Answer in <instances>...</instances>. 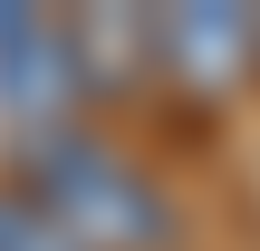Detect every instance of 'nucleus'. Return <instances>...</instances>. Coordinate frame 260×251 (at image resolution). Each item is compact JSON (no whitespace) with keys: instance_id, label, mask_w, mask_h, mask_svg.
<instances>
[{"instance_id":"nucleus-1","label":"nucleus","mask_w":260,"mask_h":251,"mask_svg":"<svg viewBox=\"0 0 260 251\" xmlns=\"http://www.w3.org/2000/svg\"><path fill=\"white\" fill-rule=\"evenodd\" d=\"M10 184H19L77 251H174V203H164V184H154L125 145L87 135V126H39V135H19V174H10Z\"/></svg>"},{"instance_id":"nucleus-2","label":"nucleus","mask_w":260,"mask_h":251,"mask_svg":"<svg viewBox=\"0 0 260 251\" xmlns=\"http://www.w3.org/2000/svg\"><path fill=\"white\" fill-rule=\"evenodd\" d=\"M145 48H154V77H174L183 97H241V77L260 68V10L241 0L145 10Z\"/></svg>"},{"instance_id":"nucleus-3","label":"nucleus","mask_w":260,"mask_h":251,"mask_svg":"<svg viewBox=\"0 0 260 251\" xmlns=\"http://www.w3.org/2000/svg\"><path fill=\"white\" fill-rule=\"evenodd\" d=\"M77 97H87V87H77L68 19H58V10H29V0H0V106L19 116V135L68 126Z\"/></svg>"},{"instance_id":"nucleus-4","label":"nucleus","mask_w":260,"mask_h":251,"mask_svg":"<svg viewBox=\"0 0 260 251\" xmlns=\"http://www.w3.org/2000/svg\"><path fill=\"white\" fill-rule=\"evenodd\" d=\"M0 251H77V242H68V232H58L19 184H0Z\"/></svg>"}]
</instances>
